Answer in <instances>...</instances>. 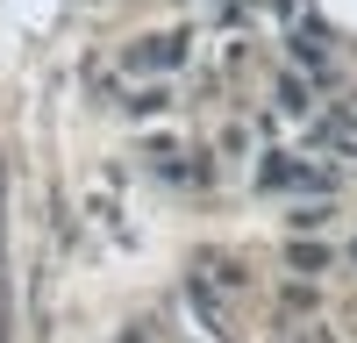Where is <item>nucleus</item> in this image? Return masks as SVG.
Listing matches in <instances>:
<instances>
[{"label": "nucleus", "instance_id": "nucleus-1", "mask_svg": "<svg viewBox=\"0 0 357 343\" xmlns=\"http://www.w3.org/2000/svg\"><path fill=\"white\" fill-rule=\"evenodd\" d=\"M172 57H178V36H151V43H136V50H129V65H136V72H151V65H172Z\"/></svg>", "mask_w": 357, "mask_h": 343}, {"label": "nucleus", "instance_id": "nucleus-2", "mask_svg": "<svg viewBox=\"0 0 357 343\" xmlns=\"http://www.w3.org/2000/svg\"><path fill=\"white\" fill-rule=\"evenodd\" d=\"M279 107H286V114H301V107H307V93H301V79H286V86H279Z\"/></svg>", "mask_w": 357, "mask_h": 343}]
</instances>
